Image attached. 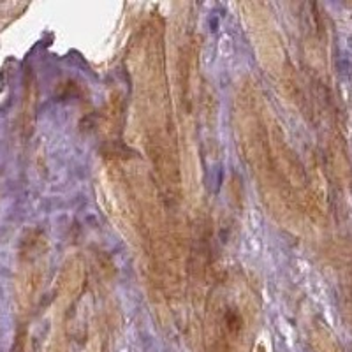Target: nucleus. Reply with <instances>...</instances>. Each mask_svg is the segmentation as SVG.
Here are the masks:
<instances>
[{
    "mask_svg": "<svg viewBox=\"0 0 352 352\" xmlns=\"http://www.w3.org/2000/svg\"><path fill=\"white\" fill-rule=\"evenodd\" d=\"M43 238L28 236L23 240L20 250V263H18V278H16V292L18 301L21 307L32 303L37 289L43 276V268H41V259L44 254V241Z\"/></svg>",
    "mask_w": 352,
    "mask_h": 352,
    "instance_id": "1",
    "label": "nucleus"
}]
</instances>
